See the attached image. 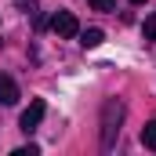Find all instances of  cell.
Segmentation results:
<instances>
[{
	"mask_svg": "<svg viewBox=\"0 0 156 156\" xmlns=\"http://www.w3.org/2000/svg\"><path fill=\"white\" fill-rule=\"evenodd\" d=\"M123 116H127V109H123V102L120 98H109L105 105H102V153H113V145H116L120 138V123H123Z\"/></svg>",
	"mask_w": 156,
	"mask_h": 156,
	"instance_id": "1",
	"label": "cell"
},
{
	"mask_svg": "<svg viewBox=\"0 0 156 156\" xmlns=\"http://www.w3.org/2000/svg\"><path fill=\"white\" fill-rule=\"evenodd\" d=\"M51 29H55L62 40H73V37L80 33V22H76V15H73V11H58V15L51 18Z\"/></svg>",
	"mask_w": 156,
	"mask_h": 156,
	"instance_id": "2",
	"label": "cell"
},
{
	"mask_svg": "<svg viewBox=\"0 0 156 156\" xmlns=\"http://www.w3.org/2000/svg\"><path fill=\"white\" fill-rule=\"evenodd\" d=\"M44 116H47V105H44V102H33V105H29V109L22 113V120H18V127H22L26 134H33V131H37L40 123H44Z\"/></svg>",
	"mask_w": 156,
	"mask_h": 156,
	"instance_id": "3",
	"label": "cell"
},
{
	"mask_svg": "<svg viewBox=\"0 0 156 156\" xmlns=\"http://www.w3.org/2000/svg\"><path fill=\"white\" fill-rule=\"evenodd\" d=\"M15 102H18V83L7 73H0V105H15Z\"/></svg>",
	"mask_w": 156,
	"mask_h": 156,
	"instance_id": "4",
	"label": "cell"
},
{
	"mask_svg": "<svg viewBox=\"0 0 156 156\" xmlns=\"http://www.w3.org/2000/svg\"><path fill=\"white\" fill-rule=\"evenodd\" d=\"M102 40H105L102 29H83V33H80V44H83V47H98Z\"/></svg>",
	"mask_w": 156,
	"mask_h": 156,
	"instance_id": "5",
	"label": "cell"
},
{
	"mask_svg": "<svg viewBox=\"0 0 156 156\" xmlns=\"http://www.w3.org/2000/svg\"><path fill=\"white\" fill-rule=\"evenodd\" d=\"M142 145H145V149H153V153H156V120H149V123L142 127Z\"/></svg>",
	"mask_w": 156,
	"mask_h": 156,
	"instance_id": "6",
	"label": "cell"
},
{
	"mask_svg": "<svg viewBox=\"0 0 156 156\" xmlns=\"http://www.w3.org/2000/svg\"><path fill=\"white\" fill-rule=\"evenodd\" d=\"M142 33H145V40H156V11L145 18V29H142Z\"/></svg>",
	"mask_w": 156,
	"mask_h": 156,
	"instance_id": "7",
	"label": "cell"
},
{
	"mask_svg": "<svg viewBox=\"0 0 156 156\" xmlns=\"http://www.w3.org/2000/svg\"><path fill=\"white\" fill-rule=\"evenodd\" d=\"M87 4H91L94 11H113V7H116V0H87Z\"/></svg>",
	"mask_w": 156,
	"mask_h": 156,
	"instance_id": "8",
	"label": "cell"
},
{
	"mask_svg": "<svg viewBox=\"0 0 156 156\" xmlns=\"http://www.w3.org/2000/svg\"><path fill=\"white\" fill-rule=\"evenodd\" d=\"M37 153H40L37 145H22V149H15V156H37Z\"/></svg>",
	"mask_w": 156,
	"mask_h": 156,
	"instance_id": "9",
	"label": "cell"
},
{
	"mask_svg": "<svg viewBox=\"0 0 156 156\" xmlns=\"http://www.w3.org/2000/svg\"><path fill=\"white\" fill-rule=\"evenodd\" d=\"M18 4H22V7H29V11L37 7V0H18Z\"/></svg>",
	"mask_w": 156,
	"mask_h": 156,
	"instance_id": "10",
	"label": "cell"
},
{
	"mask_svg": "<svg viewBox=\"0 0 156 156\" xmlns=\"http://www.w3.org/2000/svg\"><path fill=\"white\" fill-rule=\"evenodd\" d=\"M131 4H145V0H131Z\"/></svg>",
	"mask_w": 156,
	"mask_h": 156,
	"instance_id": "11",
	"label": "cell"
}]
</instances>
